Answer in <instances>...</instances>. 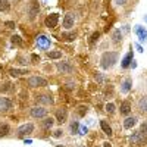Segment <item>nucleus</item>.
<instances>
[{
  "mask_svg": "<svg viewBox=\"0 0 147 147\" xmlns=\"http://www.w3.org/2000/svg\"><path fill=\"white\" fill-rule=\"evenodd\" d=\"M5 25L7 27V28H15L16 25H15V22H12V21H6L5 22Z\"/></svg>",
  "mask_w": 147,
  "mask_h": 147,
  "instance_id": "nucleus-31",
  "label": "nucleus"
},
{
  "mask_svg": "<svg viewBox=\"0 0 147 147\" xmlns=\"http://www.w3.org/2000/svg\"><path fill=\"white\" fill-rule=\"evenodd\" d=\"M7 132H9V127L6 124H0V137L7 136Z\"/></svg>",
  "mask_w": 147,
  "mask_h": 147,
  "instance_id": "nucleus-24",
  "label": "nucleus"
},
{
  "mask_svg": "<svg viewBox=\"0 0 147 147\" xmlns=\"http://www.w3.org/2000/svg\"><path fill=\"white\" fill-rule=\"evenodd\" d=\"M28 85L30 87H46L47 80L43 77H30L28 78Z\"/></svg>",
  "mask_w": 147,
  "mask_h": 147,
  "instance_id": "nucleus-2",
  "label": "nucleus"
},
{
  "mask_svg": "<svg viewBox=\"0 0 147 147\" xmlns=\"http://www.w3.org/2000/svg\"><path fill=\"white\" fill-rule=\"evenodd\" d=\"M103 147H112V146H110L109 143H103Z\"/></svg>",
  "mask_w": 147,
  "mask_h": 147,
  "instance_id": "nucleus-40",
  "label": "nucleus"
},
{
  "mask_svg": "<svg viewBox=\"0 0 147 147\" xmlns=\"http://www.w3.org/2000/svg\"><path fill=\"white\" fill-rule=\"evenodd\" d=\"M131 84H132V82H131V80H129V78L124 80V82L121 84V93H122V94H128V93H129V90H131V87H132Z\"/></svg>",
  "mask_w": 147,
  "mask_h": 147,
  "instance_id": "nucleus-11",
  "label": "nucleus"
},
{
  "mask_svg": "<svg viewBox=\"0 0 147 147\" xmlns=\"http://www.w3.org/2000/svg\"><path fill=\"white\" fill-rule=\"evenodd\" d=\"M116 62H118V53L116 52H106L102 56L100 65H102V68L109 69V68H112Z\"/></svg>",
  "mask_w": 147,
  "mask_h": 147,
  "instance_id": "nucleus-1",
  "label": "nucleus"
},
{
  "mask_svg": "<svg viewBox=\"0 0 147 147\" xmlns=\"http://www.w3.org/2000/svg\"><path fill=\"white\" fill-rule=\"evenodd\" d=\"M12 43H13V44H18V46H22L21 37H19V35H13V37H12Z\"/></svg>",
  "mask_w": 147,
  "mask_h": 147,
  "instance_id": "nucleus-28",
  "label": "nucleus"
},
{
  "mask_svg": "<svg viewBox=\"0 0 147 147\" xmlns=\"http://www.w3.org/2000/svg\"><path fill=\"white\" fill-rule=\"evenodd\" d=\"M127 2H128V0H115V3H116V5H125Z\"/></svg>",
  "mask_w": 147,
  "mask_h": 147,
  "instance_id": "nucleus-36",
  "label": "nucleus"
},
{
  "mask_svg": "<svg viewBox=\"0 0 147 147\" xmlns=\"http://www.w3.org/2000/svg\"><path fill=\"white\" fill-rule=\"evenodd\" d=\"M57 21H59V15L57 13H50V15L46 18L44 24H46L47 28H55L57 25Z\"/></svg>",
  "mask_w": 147,
  "mask_h": 147,
  "instance_id": "nucleus-4",
  "label": "nucleus"
},
{
  "mask_svg": "<svg viewBox=\"0 0 147 147\" xmlns=\"http://www.w3.org/2000/svg\"><path fill=\"white\" fill-rule=\"evenodd\" d=\"M132 57H134V53L129 52L124 59H122V68H128V66L131 65V62H132Z\"/></svg>",
  "mask_w": 147,
  "mask_h": 147,
  "instance_id": "nucleus-14",
  "label": "nucleus"
},
{
  "mask_svg": "<svg viewBox=\"0 0 147 147\" xmlns=\"http://www.w3.org/2000/svg\"><path fill=\"white\" fill-rule=\"evenodd\" d=\"M99 37H100V34H99V32H94V34L90 37V44H94L97 40H99Z\"/></svg>",
  "mask_w": 147,
  "mask_h": 147,
  "instance_id": "nucleus-30",
  "label": "nucleus"
},
{
  "mask_svg": "<svg viewBox=\"0 0 147 147\" xmlns=\"http://www.w3.org/2000/svg\"><path fill=\"white\" fill-rule=\"evenodd\" d=\"M9 74L12 77H21V75H24V74H27V71L25 69H15V68H12V69H9Z\"/></svg>",
  "mask_w": 147,
  "mask_h": 147,
  "instance_id": "nucleus-18",
  "label": "nucleus"
},
{
  "mask_svg": "<svg viewBox=\"0 0 147 147\" xmlns=\"http://www.w3.org/2000/svg\"><path fill=\"white\" fill-rule=\"evenodd\" d=\"M84 113H87V107H80V115H84Z\"/></svg>",
  "mask_w": 147,
  "mask_h": 147,
  "instance_id": "nucleus-34",
  "label": "nucleus"
},
{
  "mask_svg": "<svg viewBox=\"0 0 147 147\" xmlns=\"http://www.w3.org/2000/svg\"><path fill=\"white\" fill-rule=\"evenodd\" d=\"M87 131H88V129H87V127H84V125H81V127H80V132H81V134H87Z\"/></svg>",
  "mask_w": 147,
  "mask_h": 147,
  "instance_id": "nucleus-32",
  "label": "nucleus"
},
{
  "mask_svg": "<svg viewBox=\"0 0 147 147\" xmlns=\"http://www.w3.org/2000/svg\"><path fill=\"white\" fill-rule=\"evenodd\" d=\"M38 12V6H37V3H35V0H31V18H34L35 16V13Z\"/></svg>",
  "mask_w": 147,
  "mask_h": 147,
  "instance_id": "nucleus-23",
  "label": "nucleus"
},
{
  "mask_svg": "<svg viewBox=\"0 0 147 147\" xmlns=\"http://www.w3.org/2000/svg\"><path fill=\"white\" fill-rule=\"evenodd\" d=\"M32 60H40V57H37L35 55H32Z\"/></svg>",
  "mask_w": 147,
  "mask_h": 147,
  "instance_id": "nucleus-39",
  "label": "nucleus"
},
{
  "mask_svg": "<svg viewBox=\"0 0 147 147\" xmlns=\"http://www.w3.org/2000/svg\"><path fill=\"white\" fill-rule=\"evenodd\" d=\"M136 32H137L138 40H140L141 43L147 40V30H144L141 25H136Z\"/></svg>",
  "mask_w": 147,
  "mask_h": 147,
  "instance_id": "nucleus-10",
  "label": "nucleus"
},
{
  "mask_svg": "<svg viewBox=\"0 0 147 147\" xmlns=\"http://www.w3.org/2000/svg\"><path fill=\"white\" fill-rule=\"evenodd\" d=\"M112 38H113V41H115V43L122 41V34H121V30H115V31L112 32Z\"/></svg>",
  "mask_w": 147,
  "mask_h": 147,
  "instance_id": "nucleus-19",
  "label": "nucleus"
},
{
  "mask_svg": "<svg viewBox=\"0 0 147 147\" xmlns=\"http://www.w3.org/2000/svg\"><path fill=\"white\" fill-rule=\"evenodd\" d=\"M100 127H102V129H103V132L106 134V136L112 137V128L109 127V124L106 121H100Z\"/></svg>",
  "mask_w": 147,
  "mask_h": 147,
  "instance_id": "nucleus-15",
  "label": "nucleus"
},
{
  "mask_svg": "<svg viewBox=\"0 0 147 147\" xmlns=\"http://www.w3.org/2000/svg\"><path fill=\"white\" fill-rule=\"evenodd\" d=\"M38 102H43V103H53V99L49 96H40L38 97Z\"/></svg>",
  "mask_w": 147,
  "mask_h": 147,
  "instance_id": "nucleus-26",
  "label": "nucleus"
},
{
  "mask_svg": "<svg viewBox=\"0 0 147 147\" xmlns=\"http://www.w3.org/2000/svg\"><path fill=\"white\" fill-rule=\"evenodd\" d=\"M136 124H137V119L134 118V116H132V118H127V119L124 121V127H125L127 129H131Z\"/></svg>",
  "mask_w": 147,
  "mask_h": 147,
  "instance_id": "nucleus-16",
  "label": "nucleus"
},
{
  "mask_svg": "<svg viewBox=\"0 0 147 147\" xmlns=\"http://www.w3.org/2000/svg\"><path fill=\"white\" fill-rule=\"evenodd\" d=\"M0 109H3V110L10 109V102L7 99H0Z\"/></svg>",
  "mask_w": 147,
  "mask_h": 147,
  "instance_id": "nucleus-21",
  "label": "nucleus"
},
{
  "mask_svg": "<svg viewBox=\"0 0 147 147\" xmlns=\"http://www.w3.org/2000/svg\"><path fill=\"white\" fill-rule=\"evenodd\" d=\"M53 124H55V119H53V118H46L44 122H43V127L49 129V128H52V127H53Z\"/></svg>",
  "mask_w": 147,
  "mask_h": 147,
  "instance_id": "nucleus-22",
  "label": "nucleus"
},
{
  "mask_svg": "<svg viewBox=\"0 0 147 147\" xmlns=\"http://www.w3.org/2000/svg\"><path fill=\"white\" fill-rule=\"evenodd\" d=\"M129 66H131V68L134 69V68H137V63H136V62H134V60H132V62H131V65H129Z\"/></svg>",
  "mask_w": 147,
  "mask_h": 147,
  "instance_id": "nucleus-38",
  "label": "nucleus"
},
{
  "mask_svg": "<svg viewBox=\"0 0 147 147\" xmlns=\"http://www.w3.org/2000/svg\"><path fill=\"white\" fill-rule=\"evenodd\" d=\"M144 21H146V22H147V16H144Z\"/></svg>",
  "mask_w": 147,
  "mask_h": 147,
  "instance_id": "nucleus-41",
  "label": "nucleus"
},
{
  "mask_svg": "<svg viewBox=\"0 0 147 147\" xmlns=\"http://www.w3.org/2000/svg\"><path fill=\"white\" fill-rule=\"evenodd\" d=\"M77 128H78V124H77V122H74V124L71 125V129H72L74 132H75V131H77Z\"/></svg>",
  "mask_w": 147,
  "mask_h": 147,
  "instance_id": "nucleus-35",
  "label": "nucleus"
},
{
  "mask_svg": "<svg viewBox=\"0 0 147 147\" xmlns=\"http://www.w3.org/2000/svg\"><path fill=\"white\" fill-rule=\"evenodd\" d=\"M34 131V125L32 124H24L18 128V137H24L27 134H31Z\"/></svg>",
  "mask_w": 147,
  "mask_h": 147,
  "instance_id": "nucleus-5",
  "label": "nucleus"
},
{
  "mask_svg": "<svg viewBox=\"0 0 147 147\" xmlns=\"http://www.w3.org/2000/svg\"><path fill=\"white\" fill-rule=\"evenodd\" d=\"M136 49H137V50H138L140 53H143V52H144V50H143V47H141L140 44H136Z\"/></svg>",
  "mask_w": 147,
  "mask_h": 147,
  "instance_id": "nucleus-37",
  "label": "nucleus"
},
{
  "mask_svg": "<svg viewBox=\"0 0 147 147\" xmlns=\"http://www.w3.org/2000/svg\"><path fill=\"white\" fill-rule=\"evenodd\" d=\"M140 131H143L144 134H147V122H144V124L141 125V129Z\"/></svg>",
  "mask_w": 147,
  "mask_h": 147,
  "instance_id": "nucleus-33",
  "label": "nucleus"
},
{
  "mask_svg": "<svg viewBox=\"0 0 147 147\" xmlns=\"http://www.w3.org/2000/svg\"><path fill=\"white\" fill-rule=\"evenodd\" d=\"M47 56L50 59H60V57H62V52H60V50H53V52H49Z\"/></svg>",
  "mask_w": 147,
  "mask_h": 147,
  "instance_id": "nucleus-20",
  "label": "nucleus"
},
{
  "mask_svg": "<svg viewBox=\"0 0 147 147\" xmlns=\"http://www.w3.org/2000/svg\"><path fill=\"white\" fill-rule=\"evenodd\" d=\"M46 113H47V110L44 107H37L35 106V107L31 109V116L32 118H44Z\"/></svg>",
  "mask_w": 147,
  "mask_h": 147,
  "instance_id": "nucleus-8",
  "label": "nucleus"
},
{
  "mask_svg": "<svg viewBox=\"0 0 147 147\" xmlns=\"http://www.w3.org/2000/svg\"><path fill=\"white\" fill-rule=\"evenodd\" d=\"M37 44L40 49H49L50 47V38H47L46 35H38L37 37Z\"/></svg>",
  "mask_w": 147,
  "mask_h": 147,
  "instance_id": "nucleus-7",
  "label": "nucleus"
},
{
  "mask_svg": "<svg viewBox=\"0 0 147 147\" xmlns=\"http://www.w3.org/2000/svg\"><path fill=\"white\" fill-rule=\"evenodd\" d=\"M62 38L66 40V41H72V40H75V34H66V32H63Z\"/></svg>",
  "mask_w": 147,
  "mask_h": 147,
  "instance_id": "nucleus-27",
  "label": "nucleus"
},
{
  "mask_svg": "<svg viewBox=\"0 0 147 147\" xmlns=\"http://www.w3.org/2000/svg\"><path fill=\"white\" fill-rule=\"evenodd\" d=\"M56 68H57L59 72H62V74H72V71H74V68L69 63H66V62H57Z\"/></svg>",
  "mask_w": 147,
  "mask_h": 147,
  "instance_id": "nucleus-6",
  "label": "nucleus"
},
{
  "mask_svg": "<svg viewBox=\"0 0 147 147\" xmlns=\"http://www.w3.org/2000/svg\"><path fill=\"white\" fill-rule=\"evenodd\" d=\"M66 110L65 109H57V112H56V118H57V121L60 122V124H63V122L66 121Z\"/></svg>",
  "mask_w": 147,
  "mask_h": 147,
  "instance_id": "nucleus-13",
  "label": "nucleus"
},
{
  "mask_svg": "<svg viewBox=\"0 0 147 147\" xmlns=\"http://www.w3.org/2000/svg\"><path fill=\"white\" fill-rule=\"evenodd\" d=\"M74 22H75V18H74V15H72V13H66L65 18H63V27H65L66 30H69V28L74 27Z\"/></svg>",
  "mask_w": 147,
  "mask_h": 147,
  "instance_id": "nucleus-9",
  "label": "nucleus"
},
{
  "mask_svg": "<svg viewBox=\"0 0 147 147\" xmlns=\"http://www.w3.org/2000/svg\"><path fill=\"white\" fill-rule=\"evenodd\" d=\"M106 112L107 113H113L115 112V105L113 103H107L106 105Z\"/></svg>",
  "mask_w": 147,
  "mask_h": 147,
  "instance_id": "nucleus-29",
  "label": "nucleus"
},
{
  "mask_svg": "<svg viewBox=\"0 0 147 147\" xmlns=\"http://www.w3.org/2000/svg\"><path fill=\"white\" fill-rule=\"evenodd\" d=\"M144 140H147V134H144L143 131H136L131 136V143L132 144H141Z\"/></svg>",
  "mask_w": 147,
  "mask_h": 147,
  "instance_id": "nucleus-3",
  "label": "nucleus"
},
{
  "mask_svg": "<svg viewBox=\"0 0 147 147\" xmlns=\"http://www.w3.org/2000/svg\"><path fill=\"white\" fill-rule=\"evenodd\" d=\"M121 115H128L129 112H131V103L128 102V100H125V102H122V105H121Z\"/></svg>",
  "mask_w": 147,
  "mask_h": 147,
  "instance_id": "nucleus-12",
  "label": "nucleus"
},
{
  "mask_svg": "<svg viewBox=\"0 0 147 147\" xmlns=\"http://www.w3.org/2000/svg\"><path fill=\"white\" fill-rule=\"evenodd\" d=\"M9 9V0H0V12Z\"/></svg>",
  "mask_w": 147,
  "mask_h": 147,
  "instance_id": "nucleus-25",
  "label": "nucleus"
},
{
  "mask_svg": "<svg viewBox=\"0 0 147 147\" xmlns=\"http://www.w3.org/2000/svg\"><path fill=\"white\" fill-rule=\"evenodd\" d=\"M138 109L141 110V112H147V96L141 97V99L138 100Z\"/></svg>",
  "mask_w": 147,
  "mask_h": 147,
  "instance_id": "nucleus-17",
  "label": "nucleus"
}]
</instances>
